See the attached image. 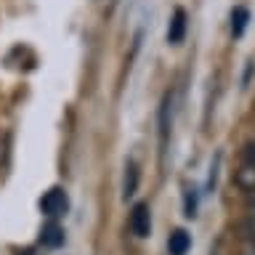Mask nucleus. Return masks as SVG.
<instances>
[{
  "mask_svg": "<svg viewBox=\"0 0 255 255\" xmlns=\"http://www.w3.org/2000/svg\"><path fill=\"white\" fill-rule=\"evenodd\" d=\"M242 255H255V239H250V242L245 245V250H242Z\"/></svg>",
  "mask_w": 255,
  "mask_h": 255,
  "instance_id": "nucleus-12",
  "label": "nucleus"
},
{
  "mask_svg": "<svg viewBox=\"0 0 255 255\" xmlns=\"http://www.w3.org/2000/svg\"><path fill=\"white\" fill-rule=\"evenodd\" d=\"M247 19H250V13H247V8H234L231 11V32H234V37H239L247 27Z\"/></svg>",
  "mask_w": 255,
  "mask_h": 255,
  "instance_id": "nucleus-7",
  "label": "nucleus"
},
{
  "mask_svg": "<svg viewBox=\"0 0 255 255\" xmlns=\"http://www.w3.org/2000/svg\"><path fill=\"white\" fill-rule=\"evenodd\" d=\"M67 205H69V199L64 194V189H59V186L48 189L43 194V199H40V210H43L48 218H56V215L67 213Z\"/></svg>",
  "mask_w": 255,
  "mask_h": 255,
  "instance_id": "nucleus-1",
  "label": "nucleus"
},
{
  "mask_svg": "<svg viewBox=\"0 0 255 255\" xmlns=\"http://www.w3.org/2000/svg\"><path fill=\"white\" fill-rule=\"evenodd\" d=\"M157 123H159V151H167V141H170V93H165L162 104H159V115H157Z\"/></svg>",
  "mask_w": 255,
  "mask_h": 255,
  "instance_id": "nucleus-3",
  "label": "nucleus"
},
{
  "mask_svg": "<svg viewBox=\"0 0 255 255\" xmlns=\"http://www.w3.org/2000/svg\"><path fill=\"white\" fill-rule=\"evenodd\" d=\"M40 242H43L45 247H59L64 242V229L59 226V223H48V226L43 229V234H40Z\"/></svg>",
  "mask_w": 255,
  "mask_h": 255,
  "instance_id": "nucleus-6",
  "label": "nucleus"
},
{
  "mask_svg": "<svg viewBox=\"0 0 255 255\" xmlns=\"http://www.w3.org/2000/svg\"><path fill=\"white\" fill-rule=\"evenodd\" d=\"M183 35H186V11H183V8H175L173 19H170V27H167V43L178 45L183 40Z\"/></svg>",
  "mask_w": 255,
  "mask_h": 255,
  "instance_id": "nucleus-4",
  "label": "nucleus"
},
{
  "mask_svg": "<svg viewBox=\"0 0 255 255\" xmlns=\"http://www.w3.org/2000/svg\"><path fill=\"white\" fill-rule=\"evenodd\" d=\"M135 186H138V170H135V162H128V167H125V199L135 194Z\"/></svg>",
  "mask_w": 255,
  "mask_h": 255,
  "instance_id": "nucleus-8",
  "label": "nucleus"
},
{
  "mask_svg": "<svg viewBox=\"0 0 255 255\" xmlns=\"http://www.w3.org/2000/svg\"><path fill=\"white\" fill-rule=\"evenodd\" d=\"M189 247H191V237L183 229H175L170 239H167V253L170 255H186Z\"/></svg>",
  "mask_w": 255,
  "mask_h": 255,
  "instance_id": "nucleus-5",
  "label": "nucleus"
},
{
  "mask_svg": "<svg viewBox=\"0 0 255 255\" xmlns=\"http://www.w3.org/2000/svg\"><path fill=\"white\" fill-rule=\"evenodd\" d=\"M247 213L255 215V191H247Z\"/></svg>",
  "mask_w": 255,
  "mask_h": 255,
  "instance_id": "nucleus-11",
  "label": "nucleus"
},
{
  "mask_svg": "<svg viewBox=\"0 0 255 255\" xmlns=\"http://www.w3.org/2000/svg\"><path fill=\"white\" fill-rule=\"evenodd\" d=\"M24 255H29V253H24Z\"/></svg>",
  "mask_w": 255,
  "mask_h": 255,
  "instance_id": "nucleus-13",
  "label": "nucleus"
},
{
  "mask_svg": "<svg viewBox=\"0 0 255 255\" xmlns=\"http://www.w3.org/2000/svg\"><path fill=\"white\" fill-rule=\"evenodd\" d=\"M242 231H245L247 242H250V239H255V215H250V218L245 221V226H242Z\"/></svg>",
  "mask_w": 255,
  "mask_h": 255,
  "instance_id": "nucleus-9",
  "label": "nucleus"
},
{
  "mask_svg": "<svg viewBox=\"0 0 255 255\" xmlns=\"http://www.w3.org/2000/svg\"><path fill=\"white\" fill-rule=\"evenodd\" d=\"M130 231L138 239H146L151 234V213H149L146 202L133 205V210H130Z\"/></svg>",
  "mask_w": 255,
  "mask_h": 255,
  "instance_id": "nucleus-2",
  "label": "nucleus"
},
{
  "mask_svg": "<svg viewBox=\"0 0 255 255\" xmlns=\"http://www.w3.org/2000/svg\"><path fill=\"white\" fill-rule=\"evenodd\" d=\"M245 157H247V165H253V167H255V141L250 143V146H247Z\"/></svg>",
  "mask_w": 255,
  "mask_h": 255,
  "instance_id": "nucleus-10",
  "label": "nucleus"
}]
</instances>
